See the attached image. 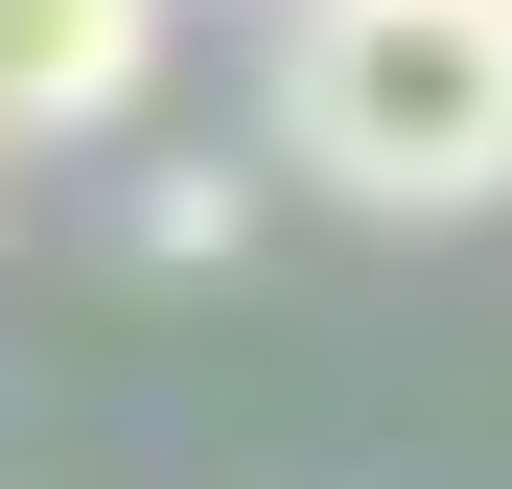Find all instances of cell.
Returning <instances> with one entry per match:
<instances>
[{"mask_svg":"<svg viewBox=\"0 0 512 489\" xmlns=\"http://www.w3.org/2000/svg\"><path fill=\"white\" fill-rule=\"evenodd\" d=\"M140 280H210V257H256V163H140Z\"/></svg>","mask_w":512,"mask_h":489,"instance_id":"3","label":"cell"},{"mask_svg":"<svg viewBox=\"0 0 512 489\" xmlns=\"http://www.w3.org/2000/svg\"><path fill=\"white\" fill-rule=\"evenodd\" d=\"M163 70V0H0V140H117Z\"/></svg>","mask_w":512,"mask_h":489,"instance_id":"2","label":"cell"},{"mask_svg":"<svg viewBox=\"0 0 512 489\" xmlns=\"http://www.w3.org/2000/svg\"><path fill=\"white\" fill-rule=\"evenodd\" d=\"M0 163H24V140H0Z\"/></svg>","mask_w":512,"mask_h":489,"instance_id":"4","label":"cell"},{"mask_svg":"<svg viewBox=\"0 0 512 489\" xmlns=\"http://www.w3.org/2000/svg\"><path fill=\"white\" fill-rule=\"evenodd\" d=\"M280 163L396 233L512 210V0H280Z\"/></svg>","mask_w":512,"mask_h":489,"instance_id":"1","label":"cell"}]
</instances>
